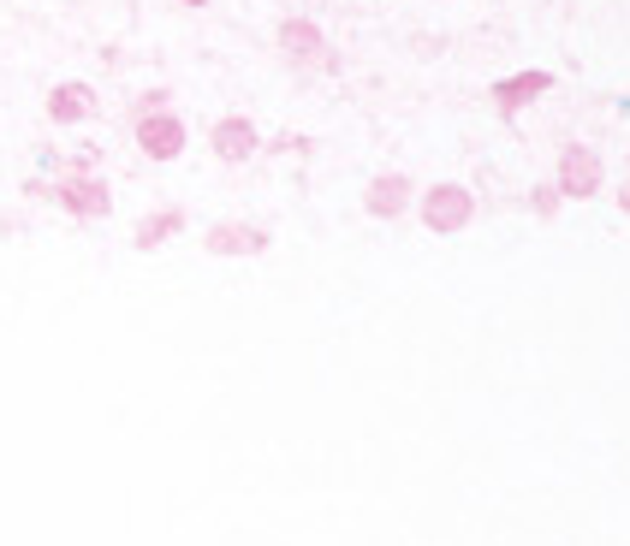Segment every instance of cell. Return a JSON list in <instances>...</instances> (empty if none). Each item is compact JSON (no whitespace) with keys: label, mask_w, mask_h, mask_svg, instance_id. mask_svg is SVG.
Returning a JSON list of instances; mask_svg holds the SVG:
<instances>
[{"label":"cell","mask_w":630,"mask_h":546,"mask_svg":"<svg viewBox=\"0 0 630 546\" xmlns=\"http://www.w3.org/2000/svg\"><path fill=\"white\" fill-rule=\"evenodd\" d=\"M417 214H423V226L434 238H458V232H470L476 226V190L470 185H428L423 196H417Z\"/></svg>","instance_id":"cell-1"},{"label":"cell","mask_w":630,"mask_h":546,"mask_svg":"<svg viewBox=\"0 0 630 546\" xmlns=\"http://www.w3.org/2000/svg\"><path fill=\"white\" fill-rule=\"evenodd\" d=\"M559 196H571V202H589V196H601V185H607V167H601V155L589 143H565L559 149Z\"/></svg>","instance_id":"cell-2"},{"label":"cell","mask_w":630,"mask_h":546,"mask_svg":"<svg viewBox=\"0 0 630 546\" xmlns=\"http://www.w3.org/2000/svg\"><path fill=\"white\" fill-rule=\"evenodd\" d=\"M185 143H191V131H185L179 113L167 107H143V119H137V149H143L149 161H179Z\"/></svg>","instance_id":"cell-3"},{"label":"cell","mask_w":630,"mask_h":546,"mask_svg":"<svg viewBox=\"0 0 630 546\" xmlns=\"http://www.w3.org/2000/svg\"><path fill=\"white\" fill-rule=\"evenodd\" d=\"M209 149H214V161L238 167V161H250V155H256V125H250L244 113H226V119H214Z\"/></svg>","instance_id":"cell-4"},{"label":"cell","mask_w":630,"mask_h":546,"mask_svg":"<svg viewBox=\"0 0 630 546\" xmlns=\"http://www.w3.org/2000/svg\"><path fill=\"white\" fill-rule=\"evenodd\" d=\"M54 202H60V208H72L78 220H108V208H113V196H108L102 179H66V185H54Z\"/></svg>","instance_id":"cell-5"},{"label":"cell","mask_w":630,"mask_h":546,"mask_svg":"<svg viewBox=\"0 0 630 546\" xmlns=\"http://www.w3.org/2000/svg\"><path fill=\"white\" fill-rule=\"evenodd\" d=\"M203 244L214 250V256H262V250H268V232H262V226L220 220V226H214V232L203 238Z\"/></svg>","instance_id":"cell-6"},{"label":"cell","mask_w":630,"mask_h":546,"mask_svg":"<svg viewBox=\"0 0 630 546\" xmlns=\"http://www.w3.org/2000/svg\"><path fill=\"white\" fill-rule=\"evenodd\" d=\"M405 202H411V179H405V173H381V179L363 190V208H369L375 220H399Z\"/></svg>","instance_id":"cell-7"},{"label":"cell","mask_w":630,"mask_h":546,"mask_svg":"<svg viewBox=\"0 0 630 546\" xmlns=\"http://www.w3.org/2000/svg\"><path fill=\"white\" fill-rule=\"evenodd\" d=\"M90 113H96L90 84H54V96H48V119L54 125H84Z\"/></svg>","instance_id":"cell-8"},{"label":"cell","mask_w":630,"mask_h":546,"mask_svg":"<svg viewBox=\"0 0 630 546\" xmlns=\"http://www.w3.org/2000/svg\"><path fill=\"white\" fill-rule=\"evenodd\" d=\"M553 90V72H518V78H500L494 84V101H500V113H518L524 101H536V96H547Z\"/></svg>","instance_id":"cell-9"},{"label":"cell","mask_w":630,"mask_h":546,"mask_svg":"<svg viewBox=\"0 0 630 546\" xmlns=\"http://www.w3.org/2000/svg\"><path fill=\"white\" fill-rule=\"evenodd\" d=\"M280 48H286L292 60H322L327 36H322V24H310V18H286V24H280Z\"/></svg>","instance_id":"cell-10"},{"label":"cell","mask_w":630,"mask_h":546,"mask_svg":"<svg viewBox=\"0 0 630 546\" xmlns=\"http://www.w3.org/2000/svg\"><path fill=\"white\" fill-rule=\"evenodd\" d=\"M185 226V214L179 208H167V214H155V220H143L137 226V250H155V244H167L173 232Z\"/></svg>","instance_id":"cell-11"},{"label":"cell","mask_w":630,"mask_h":546,"mask_svg":"<svg viewBox=\"0 0 630 546\" xmlns=\"http://www.w3.org/2000/svg\"><path fill=\"white\" fill-rule=\"evenodd\" d=\"M619 208L630 214V167H625V190H619Z\"/></svg>","instance_id":"cell-12"}]
</instances>
